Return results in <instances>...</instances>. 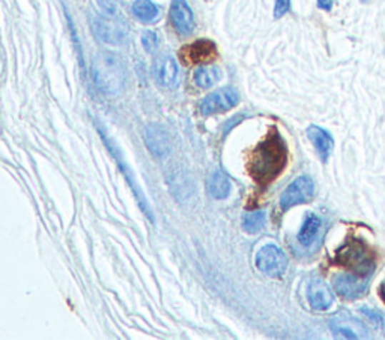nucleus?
<instances>
[{
	"label": "nucleus",
	"mask_w": 385,
	"mask_h": 340,
	"mask_svg": "<svg viewBox=\"0 0 385 340\" xmlns=\"http://www.w3.org/2000/svg\"><path fill=\"white\" fill-rule=\"evenodd\" d=\"M288 164L286 144L277 132L271 134L253 150L249 159V172L259 185H268Z\"/></svg>",
	"instance_id": "f257e3e1"
},
{
	"label": "nucleus",
	"mask_w": 385,
	"mask_h": 340,
	"mask_svg": "<svg viewBox=\"0 0 385 340\" xmlns=\"http://www.w3.org/2000/svg\"><path fill=\"white\" fill-rule=\"evenodd\" d=\"M379 252L364 239L356 235H348L334 255V264L344 270L369 279L378 267Z\"/></svg>",
	"instance_id": "f03ea898"
},
{
	"label": "nucleus",
	"mask_w": 385,
	"mask_h": 340,
	"mask_svg": "<svg viewBox=\"0 0 385 340\" xmlns=\"http://www.w3.org/2000/svg\"><path fill=\"white\" fill-rule=\"evenodd\" d=\"M92 76L99 92L107 96H116L125 86L126 69L118 54L101 51L94 58Z\"/></svg>",
	"instance_id": "7ed1b4c3"
},
{
	"label": "nucleus",
	"mask_w": 385,
	"mask_h": 340,
	"mask_svg": "<svg viewBox=\"0 0 385 340\" xmlns=\"http://www.w3.org/2000/svg\"><path fill=\"white\" fill-rule=\"evenodd\" d=\"M256 265L262 273L271 277H280L288 269V258L279 246L266 244L256 254Z\"/></svg>",
	"instance_id": "20e7f679"
},
{
	"label": "nucleus",
	"mask_w": 385,
	"mask_h": 340,
	"mask_svg": "<svg viewBox=\"0 0 385 340\" xmlns=\"http://www.w3.org/2000/svg\"><path fill=\"white\" fill-rule=\"evenodd\" d=\"M92 29L94 34L106 43L111 46H119L126 38L128 29L122 20L118 19H109L101 16L92 17Z\"/></svg>",
	"instance_id": "39448f33"
},
{
	"label": "nucleus",
	"mask_w": 385,
	"mask_h": 340,
	"mask_svg": "<svg viewBox=\"0 0 385 340\" xmlns=\"http://www.w3.org/2000/svg\"><path fill=\"white\" fill-rule=\"evenodd\" d=\"M313 194H315V183L309 175H301L283 192L280 197V207L283 210H288L294 205L309 202L313 198Z\"/></svg>",
	"instance_id": "423d86ee"
},
{
	"label": "nucleus",
	"mask_w": 385,
	"mask_h": 340,
	"mask_svg": "<svg viewBox=\"0 0 385 340\" xmlns=\"http://www.w3.org/2000/svg\"><path fill=\"white\" fill-rule=\"evenodd\" d=\"M239 102V95L232 87H223L208 95L201 103V113L204 115H212L234 108Z\"/></svg>",
	"instance_id": "0eeeda50"
},
{
	"label": "nucleus",
	"mask_w": 385,
	"mask_h": 340,
	"mask_svg": "<svg viewBox=\"0 0 385 340\" xmlns=\"http://www.w3.org/2000/svg\"><path fill=\"white\" fill-rule=\"evenodd\" d=\"M217 56L219 53L216 43L209 39H199L179 50V57L185 65L212 62L214 58H217Z\"/></svg>",
	"instance_id": "6e6552de"
},
{
	"label": "nucleus",
	"mask_w": 385,
	"mask_h": 340,
	"mask_svg": "<svg viewBox=\"0 0 385 340\" xmlns=\"http://www.w3.org/2000/svg\"><path fill=\"white\" fill-rule=\"evenodd\" d=\"M333 287L336 292L345 300H355L360 299L367 292V279H363L354 273H340L334 276Z\"/></svg>",
	"instance_id": "1a4fd4ad"
},
{
	"label": "nucleus",
	"mask_w": 385,
	"mask_h": 340,
	"mask_svg": "<svg viewBox=\"0 0 385 340\" xmlns=\"http://www.w3.org/2000/svg\"><path fill=\"white\" fill-rule=\"evenodd\" d=\"M170 20H172L175 31L181 35H190L194 31L193 9L187 0H174L172 8H170Z\"/></svg>",
	"instance_id": "9d476101"
},
{
	"label": "nucleus",
	"mask_w": 385,
	"mask_h": 340,
	"mask_svg": "<svg viewBox=\"0 0 385 340\" xmlns=\"http://www.w3.org/2000/svg\"><path fill=\"white\" fill-rule=\"evenodd\" d=\"M155 77L161 86L175 88L179 83V68L172 56H161L155 62Z\"/></svg>",
	"instance_id": "9b49d317"
},
{
	"label": "nucleus",
	"mask_w": 385,
	"mask_h": 340,
	"mask_svg": "<svg viewBox=\"0 0 385 340\" xmlns=\"http://www.w3.org/2000/svg\"><path fill=\"white\" fill-rule=\"evenodd\" d=\"M145 143L149 152L156 158H164L170 150L169 134L159 125H149L146 128Z\"/></svg>",
	"instance_id": "f8f14e48"
},
{
	"label": "nucleus",
	"mask_w": 385,
	"mask_h": 340,
	"mask_svg": "<svg viewBox=\"0 0 385 340\" xmlns=\"http://www.w3.org/2000/svg\"><path fill=\"white\" fill-rule=\"evenodd\" d=\"M307 299L310 306L315 310H326L333 304V292L324 280L315 279L311 280L307 288Z\"/></svg>",
	"instance_id": "ddd939ff"
},
{
	"label": "nucleus",
	"mask_w": 385,
	"mask_h": 340,
	"mask_svg": "<svg viewBox=\"0 0 385 340\" xmlns=\"http://www.w3.org/2000/svg\"><path fill=\"white\" fill-rule=\"evenodd\" d=\"M330 327L336 334L345 336V337H349V339H356V337L367 336L366 327L359 319H354L352 316L344 315V314L333 318L331 322H330Z\"/></svg>",
	"instance_id": "4468645a"
},
{
	"label": "nucleus",
	"mask_w": 385,
	"mask_h": 340,
	"mask_svg": "<svg viewBox=\"0 0 385 340\" xmlns=\"http://www.w3.org/2000/svg\"><path fill=\"white\" fill-rule=\"evenodd\" d=\"M307 135L311 140L313 145L316 147V150L324 162L328 160L333 150V138L328 132L319 126H310L307 129Z\"/></svg>",
	"instance_id": "2eb2a0df"
},
{
	"label": "nucleus",
	"mask_w": 385,
	"mask_h": 340,
	"mask_svg": "<svg viewBox=\"0 0 385 340\" xmlns=\"http://www.w3.org/2000/svg\"><path fill=\"white\" fill-rule=\"evenodd\" d=\"M231 180L223 171H216L208 180V192L212 198L216 200H224L231 194Z\"/></svg>",
	"instance_id": "dca6fc26"
},
{
	"label": "nucleus",
	"mask_w": 385,
	"mask_h": 340,
	"mask_svg": "<svg viewBox=\"0 0 385 340\" xmlns=\"http://www.w3.org/2000/svg\"><path fill=\"white\" fill-rule=\"evenodd\" d=\"M321 225H322V222L316 215H313V213L307 215L304 224L298 234L299 243L304 244V246H310L313 242L316 240L318 234L321 231Z\"/></svg>",
	"instance_id": "f3484780"
},
{
	"label": "nucleus",
	"mask_w": 385,
	"mask_h": 340,
	"mask_svg": "<svg viewBox=\"0 0 385 340\" xmlns=\"http://www.w3.org/2000/svg\"><path fill=\"white\" fill-rule=\"evenodd\" d=\"M134 17L141 23H152L160 16V8L152 0H136L133 4Z\"/></svg>",
	"instance_id": "a211bd4d"
},
{
	"label": "nucleus",
	"mask_w": 385,
	"mask_h": 340,
	"mask_svg": "<svg viewBox=\"0 0 385 340\" xmlns=\"http://www.w3.org/2000/svg\"><path fill=\"white\" fill-rule=\"evenodd\" d=\"M221 78V72L217 66H202L194 72V81L199 87L209 88Z\"/></svg>",
	"instance_id": "6ab92c4d"
},
{
	"label": "nucleus",
	"mask_w": 385,
	"mask_h": 340,
	"mask_svg": "<svg viewBox=\"0 0 385 340\" xmlns=\"http://www.w3.org/2000/svg\"><path fill=\"white\" fill-rule=\"evenodd\" d=\"M266 222V215L265 212H250L242 219V227L250 234L259 232Z\"/></svg>",
	"instance_id": "aec40b11"
},
{
	"label": "nucleus",
	"mask_w": 385,
	"mask_h": 340,
	"mask_svg": "<svg viewBox=\"0 0 385 340\" xmlns=\"http://www.w3.org/2000/svg\"><path fill=\"white\" fill-rule=\"evenodd\" d=\"M159 36H156V34L151 32V31H146L144 32V35H141V43H144V48L148 51V53H154L156 50V47H159Z\"/></svg>",
	"instance_id": "412c9836"
},
{
	"label": "nucleus",
	"mask_w": 385,
	"mask_h": 340,
	"mask_svg": "<svg viewBox=\"0 0 385 340\" xmlns=\"http://www.w3.org/2000/svg\"><path fill=\"white\" fill-rule=\"evenodd\" d=\"M99 8H101L107 16L113 17L118 12V0H96Z\"/></svg>",
	"instance_id": "4be33fe9"
},
{
	"label": "nucleus",
	"mask_w": 385,
	"mask_h": 340,
	"mask_svg": "<svg viewBox=\"0 0 385 340\" xmlns=\"http://www.w3.org/2000/svg\"><path fill=\"white\" fill-rule=\"evenodd\" d=\"M289 9H291V0H276L274 17L281 19Z\"/></svg>",
	"instance_id": "5701e85b"
},
{
	"label": "nucleus",
	"mask_w": 385,
	"mask_h": 340,
	"mask_svg": "<svg viewBox=\"0 0 385 340\" xmlns=\"http://www.w3.org/2000/svg\"><path fill=\"white\" fill-rule=\"evenodd\" d=\"M361 312H363L366 316H369L370 321H374L376 325H382V316H381L378 312H375V310H370V309H367V307H363V309H361Z\"/></svg>",
	"instance_id": "b1692460"
},
{
	"label": "nucleus",
	"mask_w": 385,
	"mask_h": 340,
	"mask_svg": "<svg viewBox=\"0 0 385 340\" xmlns=\"http://www.w3.org/2000/svg\"><path fill=\"white\" fill-rule=\"evenodd\" d=\"M318 6L321 9H325V11H330L333 8V0H318Z\"/></svg>",
	"instance_id": "393cba45"
},
{
	"label": "nucleus",
	"mask_w": 385,
	"mask_h": 340,
	"mask_svg": "<svg viewBox=\"0 0 385 340\" xmlns=\"http://www.w3.org/2000/svg\"><path fill=\"white\" fill-rule=\"evenodd\" d=\"M378 294H379V297H381L382 303L385 304V280L381 284V287H379V289H378Z\"/></svg>",
	"instance_id": "a878e982"
},
{
	"label": "nucleus",
	"mask_w": 385,
	"mask_h": 340,
	"mask_svg": "<svg viewBox=\"0 0 385 340\" xmlns=\"http://www.w3.org/2000/svg\"><path fill=\"white\" fill-rule=\"evenodd\" d=\"M363 2H367V0H363Z\"/></svg>",
	"instance_id": "bb28decb"
}]
</instances>
